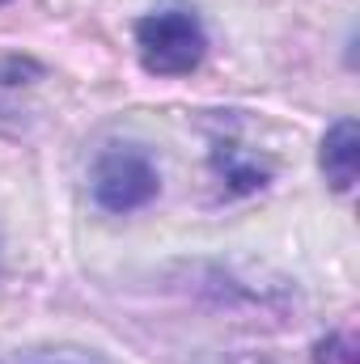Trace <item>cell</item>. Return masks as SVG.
I'll use <instances>...</instances> for the list:
<instances>
[{
  "instance_id": "6da1fadb",
  "label": "cell",
  "mask_w": 360,
  "mask_h": 364,
  "mask_svg": "<svg viewBox=\"0 0 360 364\" xmlns=\"http://www.w3.org/2000/svg\"><path fill=\"white\" fill-rule=\"evenodd\" d=\"M174 288L186 292L191 301L216 309V314H233V318H250V322H288V314H297V296L288 288V279H255V275L238 272L229 263H212V259H195L174 267Z\"/></svg>"
},
{
  "instance_id": "7a4b0ae2",
  "label": "cell",
  "mask_w": 360,
  "mask_h": 364,
  "mask_svg": "<svg viewBox=\"0 0 360 364\" xmlns=\"http://www.w3.org/2000/svg\"><path fill=\"white\" fill-rule=\"evenodd\" d=\"M132 38H136L140 68L149 77H166V81L191 77L208 55V30L195 17V9H182V4H166V9L144 13L132 26Z\"/></svg>"
},
{
  "instance_id": "3957f363",
  "label": "cell",
  "mask_w": 360,
  "mask_h": 364,
  "mask_svg": "<svg viewBox=\"0 0 360 364\" xmlns=\"http://www.w3.org/2000/svg\"><path fill=\"white\" fill-rule=\"evenodd\" d=\"M90 195L110 216L140 212L162 195V170L144 144H106L90 166Z\"/></svg>"
},
{
  "instance_id": "277c9868",
  "label": "cell",
  "mask_w": 360,
  "mask_h": 364,
  "mask_svg": "<svg viewBox=\"0 0 360 364\" xmlns=\"http://www.w3.org/2000/svg\"><path fill=\"white\" fill-rule=\"evenodd\" d=\"M318 170L322 178L331 182V191L348 195L356 186V170H360V127L356 119H339L327 127L322 144H318Z\"/></svg>"
},
{
  "instance_id": "5b68a950",
  "label": "cell",
  "mask_w": 360,
  "mask_h": 364,
  "mask_svg": "<svg viewBox=\"0 0 360 364\" xmlns=\"http://www.w3.org/2000/svg\"><path fill=\"white\" fill-rule=\"evenodd\" d=\"M212 174L225 186V195H255L259 186H268L271 166L263 157L238 149V144H216L212 149Z\"/></svg>"
},
{
  "instance_id": "8992f818",
  "label": "cell",
  "mask_w": 360,
  "mask_h": 364,
  "mask_svg": "<svg viewBox=\"0 0 360 364\" xmlns=\"http://www.w3.org/2000/svg\"><path fill=\"white\" fill-rule=\"evenodd\" d=\"M314 364H360V348L352 331H331L314 343Z\"/></svg>"
},
{
  "instance_id": "52a82bcc",
  "label": "cell",
  "mask_w": 360,
  "mask_h": 364,
  "mask_svg": "<svg viewBox=\"0 0 360 364\" xmlns=\"http://www.w3.org/2000/svg\"><path fill=\"white\" fill-rule=\"evenodd\" d=\"M0 364H106L85 348H43V352H17V356H0Z\"/></svg>"
},
{
  "instance_id": "ba28073f",
  "label": "cell",
  "mask_w": 360,
  "mask_h": 364,
  "mask_svg": "<svg viewBox=\"0 0 360 364\" xmlns=\"http://www.w3.org/2000/svg\"><path fill=\"white\" fill-rule=\"evenodd\" d=\"M216 364H275L271 356H259V352H242V356H225V360Z\"/></svg>"
},
{
  "instance_id": "9c48e42d",
  "label": "cell",
  "mask_w": 360,
  "mask_h": 364,
  "mask_svg": "<svg viewBox=\"0 0 360 364\" xmlns=\"http://www.w3.org/2000/svg\"><path fill=\"white\" fill-rule=\"evenodd\" d=\"M4 4H13V0H0V9H4Z\"/></svg>"
}]
</instances>
